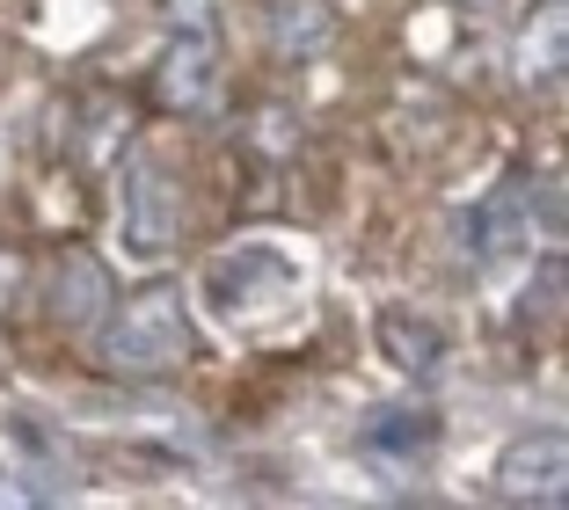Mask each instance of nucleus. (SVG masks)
Returning a JSON list of instances; mask_svg holds the SVG:
<instances>
[{
	"label": "nucleus",
	"instance_id": "nucleus-1",
	"mask_svg": "<svg viewBox=\"0 0 569 510\" xmlns=\"http://www.w3.org/2000/svg\"><path fill=\"white\" fill-rule=\"evenodd\" d=\"M307 292V263L278 241H234L219 248L198 278V299L212 307V321L227 329H263V321H284Z\"/></svg>",
	"mask_w": 569,
	"mask_h": 510
},
{
	"label": "nucleus",
	"instance_id": "nucleus-2",
	"mask_svg": "<svg viewBox=\"0 0 569 510\" xmlns=\"http://www.w3.org/2000/svg\"><path fill=\"white\" fill-rule=\"evenodd\" d=\"M102 364L110 372H176V364L190 358V307L183 292H168V284H153V292H132L124 307H110V321H102Z\"/></svg>",
	"mask_w": 569,
	"mask_h": 510
},
{
	"label": "nucleus",
	"instance_id": "nucleus-3",
	"mask_svg": "<svg viewBox=\"0 0 569 510\" xmlns=\"http://www.w3.org/2000/svg\"><path fill=\"white\" fill-rule=\"evenodd\" d=\"M176 233H183V198H176V182H168L153 161H139L132 176H124V190H118V248H124V263H139V270L168 263Z\"/></svg>",
	"mask_w": 569,
	"mask_h": 510
},
{
	"label": "nucleus",
	"instance_id": "nucleus-4",
	"mask_svg": "<svg viewBox=\"0 0 569 510\" xmlns=\"http://www.w3.org/2000/svg\"><path fill=\"white\" fill-rule=\"evenodd\" d=\"M497 496L503 503H562L569 496V438L555 423L519 430L497 460Z\"/></svg>",
	"mask_w": 569,
	"mask_h": 510
},
{
	"label": "nucleus",
	"instance_id": "nucleus-5",
	"mask_svg": "<svg viewBox=\"0 0 569 510\" xmlns=\"http://www.w3.org/2000/svg\"><path fill=\"white\" fill-rule=\"evenodd\" d=\"M533 204H540V182H526V176L497 182L482 198V212L468 219V256H482V263L526 256V248H533Z\"/></svg>",
	"mask_w": 569,
	"mask_h": 510
},
{
	"label": "nucleus",
	"instance_id": "nucleus-6",
	"mask_svg": "<svg viewBox=\"0 0 569 510\" xmlns=\"http://www.w3.org/2000/svg\"><path fill=\"white\" fill-rule=\"evenodd\" d=\"M562 67H569V16H562V0H540L511 37V73L526 88H555Z\"/></svg>",
	"mask_w": 569,
	"mask_h": 510
},
{
	"label": "nucleus",
	"instance_id": "nucleus-7",
	"mask_svg": "<svg viewBox=\"0 0 569 510\" xmlns=\"http://www.w3.org/2000/svg\"><path fill=\"white\" fill-rule=\"evenodd\" d=\"M161 96L176 110H204L219 96V37L212 30H176V44L161 59Z\"/></svg>",
	"mask_w": 569,
	"mask_h": 510
},
{
	"label": "nucleus",
	"instance_id": "nucleus-8",
	"mask_svg": "<svg viewBox=\"0 0 569 510\" xmlns=\"http://www.w3.org/2000/svg\"><path fill=\"white\" fill-rule=\"evenodd\" d=\"M372 336H380V350H387V364L395 372H438L446 364V329H438L431 313H417V307H380V321H372Z\"/></svg>",
	"mask_w": 569,
	"mask_h": 510
},
{
	"label": "nucleus",
	"instance_id": "nucleus-9",
	"mask_svg": "<svg viewBox=\"0 0 569 510\" xmlns=\"http://www.w3.org/2000/svg\"><path fill=\"white\" fill-rule=\"evenodd\" d=\"M102 307H110V292H102V270L88 263V256H67V263H59V278H51V313H59L67 329H88Z\"/></svg>",
	"mask_w": 569,
	"mask_h": 510
},
{
	"label": "nucleus",
	"instance_id": "nucleus-10",
	"mask_svg": "<svg viewBox=\"0 0 569 510\" xmlns=\"http://www.w3.org/2000/svg\"><path fill=\"white\" fill-rule=\"evenodd\" d=\"M366 444H372V452H402V460H417V452H431V444H438V416L431 409L372 416V423H366Z\"/></svg>",
	"mask_w": 569,
	"mask_h": 510
},
{
	"label": "nucleus",
	"instance_id": "nucleus-11",
	"mask_svg": "<svg viewBox=\"0 0 569 510\" xmlns=\"http://www.w3.org/2000/svg\"><path fill=\"white\" fill-rule=\"evenodd\" d=\"M329 44V8L321 0H278V51H321Z\"/></svg>",
	"mask_w": 569,
	"mask_h": 510
},
{
	"label": "nucleus",
	"instance_id": "nucleus-12",
	"mask_svg": "<svg viewBox=\"0 0 569 510\" xmlns=\"http://www.w3.org/2000/svg\"><path fill=\"white\" fill-rule=\"evenodd\" d=\"M168 22L176 30H212V0H168Z\"/></svg>",
	"mask_w": 569,
	"mask_h": 510
},
{
	"label": "nucleus",
	"instance_id": "nucleus-13",
	"mask_svg": "<svg viewBox=\"0 0 569 510\" xmlns=\"http://www.w3.org/2000/svg\"><path fill=\"white\" fill-rule=\"evenodd\" d=\"M460 8H489V0H460Z\"/></svg>",
	"mask_w": 569,
	"mask_h": 510
}]
</instances>
